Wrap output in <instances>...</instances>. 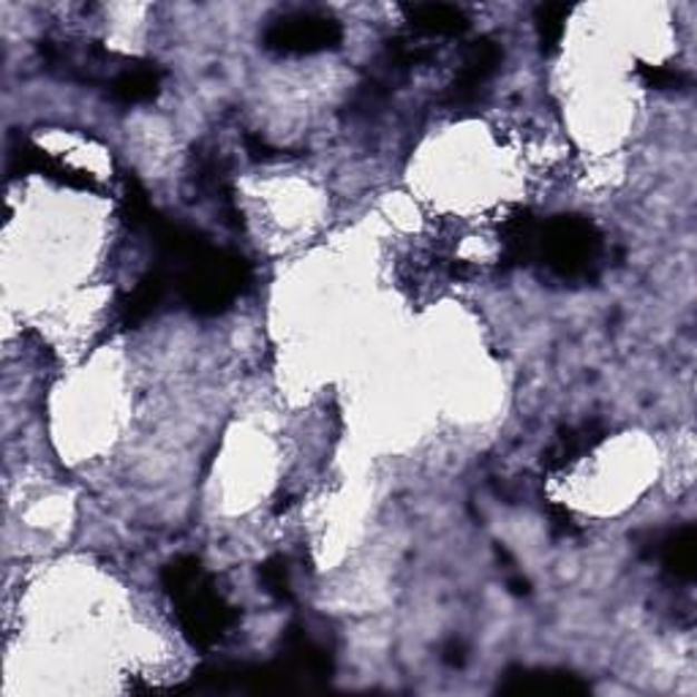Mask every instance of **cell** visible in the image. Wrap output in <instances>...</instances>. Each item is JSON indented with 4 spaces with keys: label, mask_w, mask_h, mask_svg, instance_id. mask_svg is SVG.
Returning a JSON list of instances; mask_svg holds the SVG:
<instances>
[{
    "label": "cell",
    "mask_w": 697,
    "mask_h": 697,
    "mask_svg": "<svg viewBox=\"0 0 697 697\" xmlns=\"http://www.w3.org/2000/svg\"><path fill=\"white\" fill-rule=\"evenodd\" d=\"M499 60H501V52L493 41H488V39L474 41V45L469 47L467 58H463L461 75H458L455 85H452V96L461 101L472 99V96L477 94V88H480V85L485 82L493 71H497Z\"/></svg>",
    "instance_id": "cell-3"
},
{
    "label": "cell",
    "mask_w": 697,
    "mask_h": 697,
    "mask_svg": "<svg viewBox=\"0 0 697 697\" xmlns=\"http://www.w3.org/2000/svg\"><path fill=\"white\" fill-rule=\"evenodd\" d=\"M341 41L338 22L314 11L289 14L267 30V47L278 52H322Z\"/></svg>",
    "instance_id": "cell-2"
},
{
    "label": "cell",
    "mask_w": 697,
    "mask_h": 697,
    "mask_svg": "<svg viewBox=\"0 0 697 697\" xmlns=\"http://www.w3.org/2000/svg\"><path fill=\"white\" fill-rule=\"evenodd\" d=\"M409 22L414 30L428 36H455L467 30V17L455 6L444 3H420L409 9Z\"/></svg>",
    "instance_id": "cell-4"
},
{
    "label": "cell",
    "mask_w": 697,
    "mask_h": 697,
    "mask_svg": "<svg viewBox=\"0 0 697 697\" xmlns=\"http://www.w3.org/2000/svg\"><path fill=\"white\" fill-rule=\"evenodd\" d=\"M567 14H570V9L567 6H542L540 14H537V22H540V33H542V41H546L548 47H556L559 45L561 33H565V20Z\"/></svg>",
    "instance_id": "cell-7"
},
{
    "label": "cell",
    "mask_w": 697,
    "mask_h": 697,
    "mask_svg": "<svg viewBox=\"0 0 697 697\" xmlns=\"http://www.w3.org/2000/svg\"><path fill=\"white\" fill-rule=\"evenodd\" d=\"M158 88V71L153 69H134L124 71L118 79H115L112 90L120 101L126 104H137L150 99Z\"/></svg>",
    "instance_id": "cell-6"
},
{
    "label": "cell",
    "mask_w": 697,
    "mask_h": 697,
    "mask_svg": "<svg viewBox=\"0 0 697 697\" xmlns=\"http://www.w3.org/2000/svg\"><path fill=\"white\" fill-rule=\"evenodd\" d=\"M540 251L550 271L559 275H586L597 262L599 235L589 222L580 218H556L540 237Z\"/></svg>",
    "instance_id": "cell-1"
},
{
    "label": "cell",
    "mask_w": 697,
    "mask_h": 697,
    "mask_svg": "<svg viewBox=\"0 0 697 697\" xmlns=\"http://www.w3.org/2000/svg\"><path fill=\"white\" fill-rule=\"evenodd\" d=\"M665 567L676 575V578H693L695 572V529L687 526L684 531L673 534L665 546Z\"/></svg>",
    "instance_id": "cell-5"
}]
</instances>
